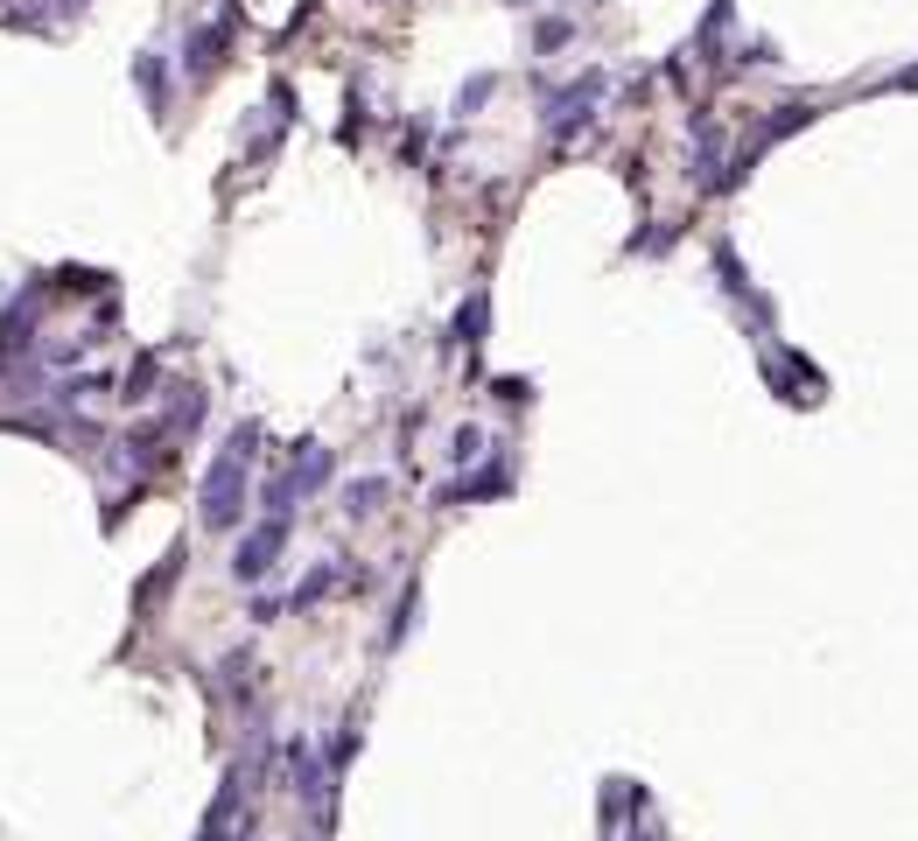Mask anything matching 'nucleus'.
<instances>
[{
    "label": "nucleus",
    "instance_id": "nucleus-1",
    "mask_svg": "<svg viewBox=\"0 0 918 841\" xmlns=\"http://www.w3.org/2000/svg\"><path fill=\"white\" fill-rule=\"evenodd\" d=\"M253 456H260V420H239V428L225 435V449L210 456L204 491H197L204 533H239L245 526V477H253Z\"/></svg>",
    "mask_w": 918,
    "mask_h": 841
},
{
    "label": "nucleus",
    "instance_id": "nucleus-2",
    "mask_svg": "<svg viewBox=\"0 0 918 841\" xmlns=\"http://www.w3.org/2000/svg\"><path fill=\"white\" fill-rule=\"evenodd\" d=\"M330 470H337V456L323 449V443H295L288 470H274V477H266L260 505L274 512V520H288V512H295V499H309V491H323V484H330Z\"/></svg>",
    "mask_w": 918,
    "mask_h": 841
},
{
    "label": "nucleus",
    "instance_id": "nucleus-3",
    "mask_svg": "<svg viewBox=\"0 0 918 841\" xmlns=\"http://www.w3.org/2000/svg\"><path fill=\"white\" fill-rule=\"evenodd\" d=\"M610 70H582V78H568L561 91H547V133L554 141H568V133H582L597 120V99H603Z\"/></svg>",
    "mask_w": 918,
    "mask_h": 841
},
{
    "label": "nucleus",
    "instance_id": "nucleus-4",
    "mask_svg": "<svg viewBox=\"0 0 918 841\" xmlns=\"http://www.w3.org/2000/svg\"><path fill=\"white\" fill-rule=\"evenodd\" d=\"M232 29H239V8L225 0L218 14H204L197 29H189V43H183V70L189 78H210V70L225 64V50H232Z\"/></svg>",
    "mask_w": 918,
    "mask_h": 841
},
{
    "label": "nucleus",
    "instance_id": "nucleus-5",
    "mask_svg": "<svg viewBox=\"0 0 918 841\" xmlns=\"http://www.w3.org/2000/svg\"><path fill=\"white\" fill-rule=\"evenodd\" d=\"M281 547H288V520H274V512H266V520L239 540L232 576H239V582H266V576H274V561H281Z\"/></svg>",
    "mask_w": 918,
    "mask_h": 841
},
{
    "label": "nucleus",
    "instance_id": "nucleus-6",
    "mask_svg": "<svg viewBox=\"0 0 918 841\" xmlns=\"http://www.w3.org/2000/svg\"><path fill=\"white\" fill-rule=\"evenodd\" d=\"M351 582H365L358 576V568H343V561H323V568H309V576H302V589H295V610H309V603H323V597H337V589H351Z\"/></svg>",
    "mask_w": 918,
    "mask_h": 841
},
{
    "label": "nucleus",
    "instance_id": "nucleus-7",
    "mask_svg": "<svg viewBox=\"0 0 918 841\" xmlns=\"http://www.w3.org/2000/svg\"><path fill=\"white\" fill-rule=\"evenodd\" d=\"M499 491H512V470L491 463V470L463 477V484H442V491H435V505H470V499H499Z\"/></svg>",
    "mask_w": 918,
    "mask_h": 841
},
{
    "label": "nucleus",
    "instance_id": "nucleus-8",
    "mask_svg": "<svg viewBox=\"0 0 918 841\" xmlns=\"http://www.w3.org/2000/svg\"><path fill=\"white\" fill-rule=\"evenodd\" d=\"M484 323H491V295L477 288V295H463V309H456V343H463V351H477V343H484Z\"/></svg>",
    "mask_w": 918,
    "mask_h": 841
},
{
    "label": "nucleus",
    "instance_id": "nucleus-9",
    "mask_svg": "<svg viewBox=\"0 0 918 841\" xmlns=\"http://www.w3.org/2000/svg\"><path fill=\"white\" fill-rule=\"evenodd\" d=\"M133 85H141L147 112H168V64L162 56H141V64H133Z\"/></svg>",
    "mask_w": 918,
    "mask_h": 841
},
{
    "label": "nucleus",
    "instance_id": "nucleus-10",
    "mask_svg": "<svg viewBox=\"0 0 918 841\" xmlns=\"http://www.w3.org/2000/svg\"><path fill=\"white\" fill-rule=\"evenodd\" d=\"M386 491H393L386 477H358V484H343V512H351V520H372Z\"/></svg>",
    "mask_w": 918,
    "mask_h": 841
},
{
    "label": "nucleus",
    "instance_id": "nucleus-11",
    "mask_svg": "<svg viewBox=\"0 0 918 841\" xmlns=\"http://www.w3.org/2000/svg\"><path fill=\"white\" fill-rule=\"evenodd\" d=\"M414 610H420V582H407L400 589V603H393V624H386V645H400L414 631Z\"/></svg>",
    "mask_w": 918,
    "mask_h": 841
},
{
    "label": "nucleus",
    "instance_id": "nucleus-12",
    "mask_svg": "<svg viewBox=\"0 0 918 841\" xmlns=\"http://www.w3.org/2000/svg\"><path fill=\"white\" fill-rule=\"evenodd\" d=\"M568 35H576V29H568L561 14H547V22L533 29V50H540V56H554V50H568Z\"/></svg>",
    "mask_w": 918,
    "mask_h": 841
},
{
    "label": "nucleus",
    "instance_id": "nucleus-13",
    "mask_svg": "<svg viewBox=\"0 0 918 841\" xmlns=\"http://www.w3.org/2000/svg\"><path fill=\"white\" fill-rule=\"evenodd\" d=\"M484 456V428H456L449 435V463H477Z\"/></svg>",
    "mask_w": 918,
    "mask_h": 841
},
{
    "label": "nucleus",
    "instance_id": "nucleus-14",
    "mask_svg": "<svg viewBox=\"0 0 918 841\" xmlns=\"http://www.w3.org/2000/svg\"><path fill=\"white\" fill-rule=\"evenodd\" d=\"M491 91H499V78H470V85H463V99H456V112H477V106L491 99Z\"/></svg>",
    "mask_w": 918,
    "mask_h": 841
},
{
    "label": "nucleus",
    "instance_id": "nucleus-15",
    "mask_svg": "<svg viewBox=\"0 0 918 841\" xmlns=\"http://www.w3.org/2000/svg\"><path fill=\"white\" fill-rule=\"evenodd\" d=\"M281 610H288V597H253V624H274Z\"/></svg>",
    "mask_w": 918,
    "mask_h": 841
},
{
    "label": "nucleus",
    "instance_id": "nucleus-16",
    "mask_svg": "<svg viewBox=\"0 0 918 841\" xmlns=\"http://www.w3.org/2000/svg\"><path fill=\"white\" fill-rule=\"evenodd\" d=\"M890 91H918V64H911V70H897V78H890Z\"/></svg>",
    "mask_w": 918,
    "mask_h": 841
},
{
    "label": "nucleus",
    "instance_id": "nucleus-17",
    "mask_svg": "<svg viewBox=\"0 0 918 841\" xmlns=\"http://www.w3.org/2000/svg\"><path fill=\"white\" fill-rule=\"evenodd\" d=\"M505 8H526V0H505Z\"/></svg>",
    "mask_w": 918,
    "mask_h": 841
}]
</instances>
